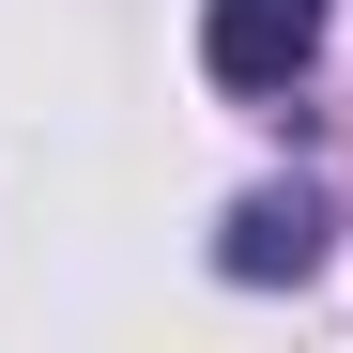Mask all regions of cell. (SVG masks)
I'll return each instance as SVG.
<instances>
[{
  "label": "cell",
  "instance_id": "obj_1",
  "mask_svg": "<svg viewBox=\"0 0 353 353\" xmlns=\"http://www.w3.org/2000/svg\"><path fill=\"white\" fill-rule=\"evenodd\" d=\"M200 62L230 92H292L323 62V0H215V16H200Z\"/></svg>",
  "mask_w": 353,
  "mask_h": 353
},
{
  "label": "cell",
  "instance_id": "obj_2",
  "mask_svg": "<svg viewBox=\"0 0 353 353\" xmlns=\"http://www.w3.org/2000/svg\"><path fill=\"white\" fill-rule=\"evenodd\" d=\"M307 261H323V200H307V185H261V200H230V230H215V276L276 292V276H307Z\"/></svg>",
  "mask_w": 353,
  "mask_h": 353
}]
</instances>
